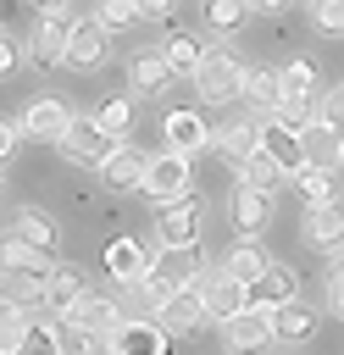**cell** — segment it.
<instances>
[{
  "instance_id": "obj_1",
  "label": "cell",
  "mask_w": 344,
  "mask_h": 355,
  "mask_svg": "<svg viewBox=\"0 0 344 355\" xmlns=\"http://www.w3.org/2000/svg\"><path fill=\"white\" fill-rule=\"evenodd\" d=\"M194 277H200V244H161V255H150V272L139 277V288H144V300L161 311V300H166L172 288L194 283Z\"/></svg>"
},
{
  "instance_id": "obj_2",
  "label": "cell",
  "mask_w": 344,
  "mask_h": 355,
  "mask_svg": "<svg viewBox=\"0 0 344 355\" xmlns=\"http://www.w3.org/2000/svg\"><path fill=\"white\" fill-rule=\"evenodd\" d=\"M244 78H250V67L233 50H205V61L194 67L189 83L205 105H227V100H244Z\"/></svg>"
},
{
  "instance_id": "obj_3",
  "label": "cell",
  "mask_w": 344,
  "mask_h": 355,
  "mask_svg": "<svg viewBox=\"0 0 344 355\" xmlns=\"http://www.w3.org/2000/svg\"><path fill=\"white\" fill-rule=\"evenodd\" d=\"M166 338H172V327L161 316H133L128 311L105 333V349H117V355H166Z\"/></svg>"
},
{
  "instance_id": "obj_4",
  "label": "cell",
  "mask_w": 344,
  "mask_h": 355,
  "mask_svg": "<svg viewBox=\"0 0 344 355\" xmlns=\"http://www.w3.org/2000/svg\"><path fill=\"white\" fill-rule=\"evenodd\" d=\"M200 227H205L200 194H178V200L155 205V244H200Z\"/></svg>"
},
{
  "instance_id": "obj_5",
  "label": "cell",
  "mask_w": 344,
  "mask_h": 355,
  "mask_svg": "<svg viewBox=\"0 0 344 355\" xmlns=\"http://www.w3.org/2000/svg\"><path fill=\"white\" fill-rule=\"evenodd\" d=\"M117 144H122V139H117V133H105L94 116H72V122H67V133L55 139V150H61L67 161H78V166H100Z\"/></svg>"
},
{
  "instance_id": "obj_6",
  "label": "cell",
  "mask_w": 344,
  "mask_h": 355,
  "mask_svg": "<svg viewBox=\"0 0 344 355\" xmlns=\"http://www.w3.org/2000/svg\"><path fill=\"white\" fill-rule=\"evenodd\" d=\"M139 194H144L150 205H166V200L189 194V155L172 150V144H161V155H150V172H144Z\"/></svg>"
},
{
  "instance_id": "obj_7",
  "label": "cell",
  "mask_w": 344,
  "mask_h": 355,
  "mask_svg": "<svg viewBox=\"0 0 344 355\" xmlns=\"http://www.w3.org/2000/svg\"><path fill=\"white\" fill-rule=\"evenodd\" d=\"M72 11L61 6V11H39V28H33V39H28V61L33 67H67V39H72Z\"/></svg>"
},
{
  "instance_id": "obj_8",
  "label": "cell",
  "mask_w": 344,
  "mask_h": 355,
  "mask_svg": "<svg viewBox=\"0 0 344 355\" xmlns=\"http://www.w3.org/2000/svg\"><path fill=\"white\" fill-rule=\"evenodd\" d=\"M67 122H72V111H67L55 94L28 100V105L17 111V128H22V139H28V144H55V139L67 133Z\"/></svg>"
},
{
  "instance_id": "obj_9",
  "label": "cell",
  "mask_w": 344,
  "mask_h": 355,
  "mask_svg": "<svg viewBox=\"0 0 344 355\" xmlns=\"http://www.w3.org/2000/svg\"><path fill=\"white\" fill-rule=\"evenodd\" d=\"M94 172H100V183H105L111 194H128V189H139V183H144V172H150V155H144L133 139H122V144H117V150H111V155H105Z\"/></svg>"
},
{
  "instance_id": "obj_10",
  "label": "cell",
  "mask_w": 344,
  "mask_h": 355,
  "mask_svg": "<svg viewBox=\"0 0 344 355\" xmlns=\"http://www.w3.org/2000/svg\"><path fill=\"white\" fill-rule=\"evenodd\" d=\"M200 288H205V316H211L216 327L250 305V283H244V277H233L227 266H222V272H211V277L200 272Z\"/></svg>"
},
{
  "instance_id": "obj_11",
  "label": "cell",
  "mask_w": 344,
  "mask_h": 355,
  "mask_svg": "<svg viewBox=\"0 0 344 355\" xmlns=\"http://www.w3.org/2000/svg\"><path fill=\"white\" fill-rule=\"evenodd\" d=\"M105 50H111V28H105L100 17H78V22H72V39H67V67L94 72V67L105 61Z\"/></svg>"
},
{
  "instance_id": "obj_12",
  "label": "cell",
  "mask_w": 344,
  "mask_h": 355,
  "mask_svg": "<svg viewBox=\"0 0 344 355\" xmlns=\"http://www.w3.org/2000/svg\"><path fill=\"white\" fill-rule=\"evenodd\" d=\"M211 150L239 172V166L250 161V150H261V122H255V111H250V116H233V122H222V128H211Z\"/></svg>"
},
{
  "instance_id": "obj_13",
  "label": "cell",
  "mask_w": 344,
  "mask_h": 355,
  "mask_svg": "<svg viewBox=\"0 0 344 355\" xmlns=\"http://www.w3.org/2000/svg\"><path fill=\"white\" fill-rule=\"evenodd\" d=\"M227 211H233V227H239V239H261V233L272 227V189L239 183V189H233V200H227Z\"/></svg>"
},
{
  "instance_id": "obj_14",
  "label": "cell",
  "mask_w": 344,
  "mask_h": 355,
  "mask_svg": "<svg viewBox=\"0 0 344 355\" xmlns=\"http://www.w3.org/2000/svg\"><path fill=\"white\" fill-rule=\"evenodd\" d=\"M305 244L311 250H327V255L344 244V194L305 205Z\"/></svg>"
},
{
  "instance_id": "obj_15",
  "label": "cell",
  "mask_w": 344,
  "mask_h": 355,
  "mask_svg": "<svg viewBox=\"0 0 344 355\" xmlns=\"http://www.w3.org/2000/svg\"><path fill=\"white\" fill-rule=\"evenodd\" d=\"M222 344L227 349H261L272 344V305H244L239 316L222 322Z\"/></svg>"
},
{
  "instance_id": "obj_16",
  "label": "cell",
  "mask_w": 344,
  "mask_h": 355,
  "mask_svg": "<svg viewBox=\"0 0 344 355\" xmlns=\"http://www.w3.org/2000/svg\"><path fill=\"white\" fill-rule=\"evenodd\" d=\"M100 266H105V277L122 288V283H139V277L150 272V250H144L139 239H111V244L100 250Z\"/></svg>"
},
{
  "instance_id": "obj_17",
  "label": "cell",
  "mask_w": 344,
  "mask_h": 355,
  "mask_svg": "<svg viewBox=\"0 0 344 355\" xmlns=\"http://www.w3.org/2000/svg\"><path fill=\"white\" fill-rule=\"evenodd\" d=\"M300 144H305V161L316 166H344V128L327 122V116H311L300 128Z\"/></svg>"
},
{
  "instance_id": "obj_18",
  "label": "cell",
  "mask_w": 344,
  "mask_h": 355,
  "mask_svg": "<svg viewBox=\"0 0 344 355\" xmlns=\"http://www.w3.org/2000/svg\"><path fill=\"white\" fill-rule=\"evenodd\" d=\"M172 333H189V327H200L205 322V288H200V277L194 283H183V288H172L166 300H161V311H155Z\"/></svg>"
},
{
  "instance_id": "obj_19",
  "label": "cell",
  "mask_w": 344,
  "mask_h": 355,
  "mask_svg": "<svg viewBox=\"0 0 344 355\" xmlns=\"http://www.w3.org/2000/svg\"><path fill=\"white\" fill-rule=\"evenodd\" d=\"M172 67H166V55L161 50H139L133 61H128V83H133V94H144V100H161L166 89H172Z\"/></svg>"
},
{
  "instance_id": "obj_20",
  "label": "cell",
  "mask_w": 344,
  "mask_h": 355,
  "mask_svg": "<svg viewBox=\"0 0 344 355\" xmlns=\"http://www.w3.org/2000/svg\"><path fill=\"white\" fill-rule=\"evenodd\" d=\"M161 144H172V150H183V155H194V150H205V144H211V128H205V116H200L194 105H183V111H166V122H161Z\"/></svg>"
},
{
  "instance_id": "obj_21",
  "label": "cell",
  "mask_w": 344,
  "mask_h": 355,
  "mask_svg": "<svg viewBox=\"0 0 344 355\" xmlns=\"http://www.w3.org/2000/svg\"><path fill=\"white\" fill-rule=\"evenodd\" d=\"M61 322H72V327H83V333H100V338H105V333L117 327V300H111V294H89V288H83V294L61 311Z\"/></svg>"
},
{
  "instance_id": "obj_22",
  "label": "cell",
  "mask_w": 344,
  "mask_h": 355,
  "mask_svg": "<svg viewBox=\"0 0 344 355\" xmlns=\"http://www.w3.org/2000/svg\"><path fill=\"white\" fill-rule=\"evenodd\" d=\"M261 150H272V155L283 161V172H289V178L305 166V144H300V128H294V122H283V116H266V122H261Z\"/></svg>"
},
{
  "instance_id": "obj_23",
  "label": "cell",
  "mask_w": 344,
  "mask_h": 355,
  "mask_svg": "<svg viewBox=\"0 0 344 355\" xmlns=\"http://www.w3.org/2000/svg\"><path fill=\"white\" fill-rule=\"evenodd\" d=\"M0 272H39V277H50V272H55V255L33 250L17 227H6V233H0Z\"/></svg>"
},
{
  "instance_id": "obj_24",
  "label": "cell",
  "mask_w": 344,
  "mask_h": 355,
  "mask_svg": "<svg viewBox=\"0 0 344 355\" xmlns=\"http://www.w3.org/2000/svg\"><path fill=\"white\" fill-rule=\"evenodd\" d=\"M311 333H316V305H305L300 294L283 300V305H272V338H283V344H305Z\"/></svg>"
},
{
  "instance_id": "obj_25",
  "label": "cell",
  "mask_w": 344,
  "mask_h": 355,
  "mask_svg": "<svg viewBox=\"0 0 344 355\" xmlns=\"http://www.w3.org/2000/svg\"><path fill=\"white\" fill-rule=\"evenodd\" d=\"M11 227H17L33 250H44V255H55V250H61V227H55V216H50L44 205H22V211L11 216Z\"/></svg>"
},
{
  "instance_id": "obj_26",
  "label": "cell",
  "mask_w": 344,
  "mask_h": 355,
  "mask_svg": "<svg viewBox=\"0 0 344 355\" xmlns=\"http://www.w3.org/2000/svg\"><path fill=\"white\" fill-rule=\"evenodd\" d=\"M294 294H300V272L294 266H277V261H266V272L250 283V305H283Z\"/></svg>"
},
{
  "instance_id": "obj_27",
  "label": "cell",
  "mask_w": 344,
  "mask_h": 355,
  "mask_svg": "<svg viewBox=\"0 0 344 355\" xmlns=\"http://www.w3.org/2000/svg\"><path fill=\"white\" fill-rule=\"evenodd\" d=\"M161 55H166V67H172L178 78H194V67L205 61V44H200V33H189V28H178V33H166V44H161Z\"/></svg>"
},
{
  "instance_id": "obj_28",
  "label": "cell",
  "mask_w": 344,
  "mask_h": 355,
  "mask_svg": "<svg viewBox=\"0 0 344 355\" xmlns=\"http://www.w3.org/2000/svg\"><path fill=\"white\" fill-rule=\"evenodd\" d=\"M244 100H250V111L272 116V111L283 105V78L266 72V67H250V78H244Z\"/></svg>"
},
{
  "instance_id": "obj_29",
  "label": "cell",
  "mask_w": 344,
  "mask_h": 355,
  "mask_svg": "<svg viewBox=\"0 0 344 355\" xmlns=\"http://www.w3.org/2000/svg\"><path fill=\"white\" fill-rule=\"evenodd\" d=\"M289 183L300 189L305 205H316V200H333V194H338V166H316V161H305Z\"/></svg>"
},
{
  "instance_id": "obj_30",
  "label": "cell",
  "mask_w": 344,
  "mask_h": 355,
  "mask_svg": "<svg viewBox=\"0 0 344 355\" xmlns=\"http://www.w3.org/2000/svg\"><path fill=\"white\" fill-rule=\"evenodd\" d=\"M83 288H89V283H83V272L55 261V272H50V283H44V311H50V316H61V311H67Z\"/></svg>"
},
{
  "instance_id": "obj_31",
  "label": "cell",
  "mask_w": 344,
  "mask_h": 355,
  "mask_svg": "<svg viewBox=\"0 0 344 355\" xmlns=\"http://www.w3.org/2000/svg\"><path fill=\"white\" fill-rule=\"evenodd\" d=\"M239 183H255V189H277V183H289V172H283V161H277L272 150H250V161L239 166Z\"/></svg>"
},
{
  "instance_id": "obj_32",
  "label": "cell",
  "mask_w": 344,
  "mask_h": 355,
  "mask_svg": "<svg viewBox=\"0 0 344 355\" xmlns=\"http://www.w3.org/2000/svg\"><path fill=\"white\" fill-rule=\"evenodd\" d=\"M200 17H205L211 33H239V28L250 22V0H205Z\"/></svg>"
},
{
  "instance_id": "obj_33",
  "label": "cell",
  "mask_w": 344,
  "mask_h": 355,
  "mask_svg": "<svg viewBox=\"0 0 344 355\" xmlns=\"http://www.w3.org/2000/svg\"><path fill=\"white\" fill-rule=\"evenodd\" d=\"M266 261H272V255H266V250H261L255 239H239V244L227 250V261H222V266H227L233 277H244V283H255V277L266 272Z\"/></svg>"
},
{
  "instance_id": "obj_34",
  "label": "cell",
  "mask_w": 344,
  "mask_h": 355,
  "mask_svg": "<svg viewBox=\"0 0 344 355\" xmlns=\"http://www.w3.org/2000/svg\"><path fill=\"white\" fill-rule=\"evenodd\" d=\"M94 122H100L105 133L128 139V128H133V100H128V94H111V100H100V105H94Z\"/></svg>"
},
{
  "instance_id": "obj_35",
  "label": "cell",
  "mask_w": 344,
  "mask_h": 355,
  "mask_svg": "<svg viewBox=\"0 0 344 355\" xmlns=\"http://www.w3.org/2000/svg\"><path fill=\"white\" fill-rule=\"evenodd\" d=\"M277 78H283V89H289V94H316V83H322V78H316V61H305V55L283 61V67H277Z\"/></svg>"
},
{
  "instance_id": "obj_36",
  "label": "cell",
  "mask_w": 344,
  "mask_h": 355,
  "mask_svg": "<svg viewBox=\"0 0 344 355\" xmlns=\"http://www.w3.org/2000/svg\"><path fill=\"white\" fill-rule=\"evenodd\" d=\"M311 11V28L327 33V39H344V0H305Z\"/></svg>"
},
{
  "instance_id": "obj_37",
  "label": "cell",
  "mask_w": 344,
  "mask_h": 355,
  "mask_svg": "<svg viewBox=\"0 0 344 355\" xmlns=\"http://www.w3.org/2000/svg\"><path fill=\"white\" fill-rule=\"evenodd\" d=\"M22 349H61V322H33V316H22Z\"/></svg>"
},
{
  "instance_id": "obj_38",
  "label": "cell",
  "mask_w": 344,
  "mask_h": 355,
  "mask_svg": "<svg viewBox=\"0 0 344 355\" xmlns=\"http://www.w3.org/2000/svg\"><path fill=\"white\" fill-rule=\"evenodd\" d=\"M94 17H100V22L111 28V33H122V28H133V22L144 17V11H139L133 0H94Z\"/></svg>"
},
{
  "instance_id": "obj_39",
  "label": "cell",
  "mask_w": 344,
  "mask_h": 355,
  "mask_svg": "<svg viewBox=\"0 0 344 355\" xmlns=\"http://www.w3.org/2000/svg\"><path fill=\"white\" fill-rule=\"evenodd\" d=\"M22 316H28L22 305H11V300L0 305V349H22Z\"/></svg>"
},
{
  "instance_id": "obj_40",
  "label": "cell",
  "mask_w": 344,
  "mask_h": 355,
  "mask_svg": "<svg viewBox=\"0 0 344 355\" xmlns=\"http://www.w3.org/2000/svg\"><path fill=\"white\" fill-rule=\"evenodd\" d=\"M327 311L344 322V244L333 250V272H327Z\"/></svg>"
},
{
  "instance_id": "obj_41",
  "label": "cell",
  "mask_w": 344,
  "mask_h": 355,
  "mask_svg": "<svg viewBox=\"0 0 344 355\" xmlns=\"http://www.w3.org/2000/svg\"><path fill=\"white\" fill-rule=\"evenodd\" d=\"M316 116H327V122H338V128H344V83H338V89H322Z\"/></svg>"
},
{
  "instance_id": "obj_42",
  "label": "cell",
  "mask_w": 344,
  "mask_h": 355,
  "mask_svg": "<svg viewBox=\"0 0 344 355\" xmlns=\"http://www.w3.org/2000/svg\"><path fill=\"white\" fill-rule=\"evenodd\" d=\"M17 67H22V44H17V39L0 28V78H11Z\"/></svg>"
},
{
  "instance_id": "obj_43",
  "label": "cell",
  "mask_w": 344,
  "mask_h": 355,
  "mask_svg": "<svg viewBox=\"0 0 344 355\" xmlns=\"http://www.w3.org/2000/svg\"><path fill=\"white\" fill-rule=\"evenodd\" d=\"M17 144H22V128H17V122H6V116H0V166H6V161H11V155H17Z\"/></svg>"
},
{
  "instance_id": "obj_44",
  "label": "cell",
  "mask_w": 344,
  "mask_h": 355,
  "mask_svg": "<svg viewBox=\"0 0 344 355\" xmlns=\"http://www.w3.org/2000/svg\"><path fill=\"white\" fill-rule=\"evenodd\" d=\"M133 6H139L144 17H172V11H178V0H133Z\"/></svg>"
},
{
  "instance_id": "obj_45",
  "label": "cell",
  "mask_w": 344,
  "mask_h": 355,
  "mask_svg": "<svg viewBox=\"0 0 344 355\" xmlns=\"http://www.w3.org/2000/svg\"><path fill=\"white\" fill-rule=\"evenodd\" d=\"M283 6H289V0H250V11H266V17H272V11H283Z\"/></svg>"
},
{
  "instance_id": "obj_46",
  "label": "cell",
  "mask_w": 344,
  "mask_h": 355,
  "mask_svg": "<svg viewBox=\"0 0 344 355\" xmlns=\"http://www.w3.org/2000/svg\"><path fill=\"white\" fill-rule=\"evenodd\" d=\"M33 6H39V11H61L67 0H33Z\"/></svg>"
},
{
  "instance_id": "obj_47",
  "label": "cell",
  "mask_w": 344,
  "mask_h": 355,
  "mask_svg": "<svg viewBox=\"0 0 344 355\" xmlns=\"http://www.w3.org/2000/svg\"><path fill=\"white\" fill-rule=\"evenodd\" d=\"M0 305H6V288H0Z\"/></svg>"
},
{
  "instance_id": "obj_48",
  "label": "cell",
  "mask_w": 344,
  "mask_h": 355,
  "mask_svg": "<svg viewBox=\"0 0 344 355\" xmlns=\"http://www.w3.org/2000/svg\"><path fill=\"white\" fill-rule=\"evenodd\" d=\"M0 194H6V178H0Z\"/></svg>"
}]
</instances>
